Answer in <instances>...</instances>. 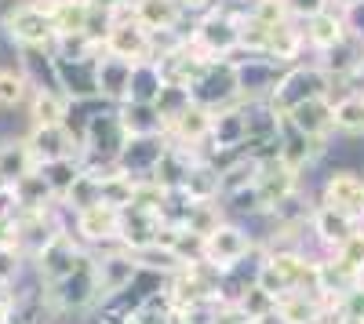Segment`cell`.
I'll return each mask as SVG.
<instances>
[{
    "mask_svg": "<svg viewBox=\"0 0 364 324\" xmlns=\"http://www.w3.org/2000/svg\"><path fill=\"white\" fill-rule=\"evenodd\" d=\"M0 33L11 48H55V22L41 0H15L0 15Z\"/></svg>",
    "mask_w": 364,
    "mask_h": 324,
    "instance_id": "1",
    "label": "cell"
},
{
    "mask_svg": "<svg viewBox=\"0 0 364 324\" xmlns=\"http://www.w3.org/2000/svg\"><path fill=\"white\" fill-rule=\"evenodd\" d=\"M255 248V237L240 226V222H230L223 219L215 230L200 237V262H208L215 274H233L240 262L248 259V252Z\"/></svg>",
    "mask_w": 364,
    "mask_h": 324,
    "instance_id": "2",
    "label": "cell"
},
{
    "mask_svg": "<svg viewBox=\"0 0 364 324\" xmlns=\"http://www.w3.org/2000/svg\"><path fill=\"white\" fill-rule=\"evenodd\" d=\"M99 48L117 58H128V63H142V58H154V33L132 15V4H124L109 11V26Z\"/></svg>",
    "mask_w": 364,
    "mask_h": 324,
    "instance_id": "3",
    "label": "cell"
},
{
    "mask_svg": "<svg viewBox=\"0 0 364 324\" xmlns=\"http://www.w3.org/2000/svg\"><path fill=\"white\" fill-rule=\"evenodd\" d=\"M87 259H91V255L77 244V233H73V230H55L51 237H48V244H44L33 259H29V262H33L37 277H41L44 288H48V284H58V281H66L70 274H77Z\"/></svg>",
    "mask_w": 364,
    "mask_h": 324,
    "instance_id": "4",
    "label": "cell"
},
{
    "mask_svg": "<svg viewBox=\"0 0 364 324\" xmlns=\"http://www.w3.org/2000/svg\"><path fill=\"white\" fill-rule=\"evenodd\" d=\"M328 84H331V80H328V73H324V70H317V66H291V70H284V73H281L277 87H273V95H269L266 102L284 117V113H288V109H295L299 102L328 95Z\"/></svg>",
    "mask_w": 364,
    "mask_h": 324,
    "instance_id": "5",
    "label": "cell"
},
{
    "mask_svg": "<svg viewBox=\"0 0 364 324\" xmlns=\"http://www.w3.org/2000/svg\"><path fill=\"white\" fill-rule=\"evenodd\" d=\"M91 270H95V281H99V303L128 291L142 277V266H139L135 252L124 248V244H117L113 252L102 248V255H91Z\"/></svg>",
    "mask_w": 364,
    "mask_h": 324,
    "instance_id": "6",
    "label": "cell"
},
{
    "mask_svg": "<svg viewBox=\"0 0 364 324\" xmlns=\"http://www.w3.org/2000/svg\"><path fill=\"white\" fill-rule=\"evenodd\" d=\"M240 37H245V29H240L230 15H208L200 18V26L193 29V48L208 58V63H223V58H233L240 51Z\"/></svg>",
    "mask_w": 364,
    "mask_h": 324,
    "instance_id": "7",
    "label": "cell"
},
{
    "mask_svg": "<svg viewBox=\"0 0 364 324\" xmlns=\"http://www.w3.org/2000/svg\"><path fill=\"white\" fill-rule=\"evenodd\" d=\"M233 63V80H237V95H248V102H262L273 95V87L281 80V58H262V55H248V58H230Z\"/></svg>",
    "mask_w": 364,
    "mask_h": 324,
    "instance_id": "8",
    "label": "cell"
},
{
    "mask_svg": "<svg viewBox=\"0 0 364 324\" xmlns=\"http://www.w3.org/2000/svg\"><path fill=\"white\" fill-rule=\"evenodd\" d=\"M73 233L84 244H120V208L99 200L73 212Z\"/></svg>",
    "mask_w": 364,
    "mask_h": 324,
    "instance_id": "9",
    "label": "cell"
},
{
    "mask_svg": "<svg viewBox=\"0 0 364 324\" xmlns=\"http://www.w3.org/2000/svg\"><path fill=\"white\" fill-rule=\"evenodd\" d=\"M168 153V135H146V139H128L124 150L117 153V168L132 175V179H154L161 161Z\"/></svg>",
    "mask_w": 364,
    "mask_h": 324,
    "instance_id": "10",
    "label": "cell"
},
{
    "mask_svg": "<svg viewBox=\"0 0 364 324\" xmlns=\"http://www.w3.org/2000/svg\"><path fill=\"white\" fill-rule=\"evenodd\" d=\"M26 142H29V150H33V157H37V168L51 164V161H63V157H80V142H77V135L66 124L29 128Z\"/></svg>",
    "mask_w": 364,
    "mask_h": 324,
    "instance_id": "11",
    "label": "cell"
},
{
    "mask_svg": "<svg viewBox=\"0 0 364 324\" xmlns=\"http://www.w3.org/2000/svg\"><path fill=\"white\" fill-rule=\"evenodd\" d=\"M211 150L219 153H237L248 146V113L237 109V106H223V109H211V131H208Z\"/></svg>",
    "mask_w": 364,
    "mask_h": 324,
    "instance_id": "12",
    "label": "cell"
},
{
    "mask_svg": "<svg viewBox=\"0 0 364 324\" xmlns=\"http://www.w3.org/2000/svg\"><path fill=\"white\" fill-rule=\"evenodd\" d=\"M321 204L324 208H336L346 212L353 219H360V204H364V179L357 171H331L324 186H321Z\"/></svg>",
    "mask_w": 364,
    "mask_h": 324,
    "instance_id": "13",
    "label": "cell"
},
{
    "mask_svg": "<svg viewBox=\"0 0 364 324\" xmlns=\"http://www.w3.org/2000/svg\"><path fill=\"white\" fill-rule=\"evenodd\" d=\"M132 66L128 58H117L109 51H99L95 58V87H99V99L120 106L128 99V87H132Z\"/></svg>",
    "mask_w": 364,
    "mask_h": 324,
    "instance_id": "14",
    "label": "cell"
},
{
    "mask_svg": "<svg viewBox=\"0 0 364 324\" xmlns=\"http://www.w3.org/2000/svg\"><path fill=\"white\" fill-rule=\"evenodd\" d=\"M284 121H288L295 131H302L306 139H314V142H324V135L336 128V124H331V102H328V95L299 102L295 109L284 113Z\"/></svg>",
    "mask_w": 364,
    "mask_h": 324,
    "instance_id": "15",
    "label": "cell"
},
{
    "mask_svg": "<svg viewBox=\"0 0 364 324\" xmlns=\"http://www.w3.org/2000/svg\"><path fill=\"white\" fill-rule=\"evenodd\" d=\"M70 95L58 92V87H33L26 109H29V128L41 124H66L70 121Z\"/></svg>",
    "mask_w": 364,
    "mask_h": 324,
    "instance_id": "16",
    "label": "cell"
},
{
    "mask_svg": "<svg viewBox=\"0 0 364 324\" xmlns=\"http://www.w3.org/2000/svg\"><path fill=\"white\" fill-rule=\"evenodd\" d=\"M208 131H211V109H204V106H197V102H190L186 109H182L175 121H168V139H175L178 146H200V142H208Z\"/></svg>",
    "mask_w": 364,
    "mask_h": 324,
    "instance_id": "17",
    "label": "cell"
},
{
    "mask_svg": "<svg viewBox=\"0 0 364 324\" xmlns=\"http://www.w3.org/2000/svg\"><path fill=\"white\" fill-rule=\"evenodd\" d=\"M117 117H120V124H124L128 139H146V135H164L168 131L164 117L157 113L154 102H120Z\"/></svg>",
    "mask_w": 364,
    "mask_h": 324,
    "instance_id": "18",
    "label": "cell"
},
{
    "mask_svg": "<svg viewBox=\"0 0 364 324\" xmlns=\"http://www.w3.org/2000/svg\"><path fill=\"white\" fill-rule=\"evenodd\" d=\"M164 84H168V77H164L157 58H142V63L132 66V87H128L124 102H157Z\"/></svg>",
    "mask_w": 364,
    "mask_h": 324,
    "instance_id": "19",
    "label": "cell"
},
{
    "mask_svg": "<svg viewBox=\"0 0 364 324\" xmlns=\"http://www.w3.org/2000/svg\"><path fill=\"white\" fill-rule=\"evenodd\" d=\"M29 171H37V157H33V150H29L26 135L0 142V175L15 186L18 179H26Z\"/></svg>",
    "mask_w": 364,
    "mask_h": 324,
    "instance_id": "20",
    "label": "cell"
},
{
    "mask_svg": "<svg viewBox=\"0 0 364 324\" xmlns=\"http://www.w3.org/2000/svg\"><path fill=\"white\" fill-rule=\"evenodd\" d=\"M132 15L149 29V33H168V29H175L182 8H178V0H135Z\"/></svg>",
    "mask_w": 364,
    "mask_h": 324,
    "instance_id": "21",
    "label": "cell"
},
{
    "mask_svg": "<svg viewBox=\"0 0 364 324\" xmlns=\"http://www.w3.org/2000/svg\"><path fill=\"white\" fill-rule=\"evenodd\" d=\"M314 233L331 252H336L339 244H346L353 237V215L336 212V208H324V204H321V208L314 212Z\"/></svg>",
    "mask_w": 364,
    "mask_h": 324,
    "instance_id": "22",
    "label": "cell"
},
{
    "mask_svg": "<svg viewBox=\"0 0 364 324\" xmlns=\"http://www.w3.org/2000/svg\"><path fill=\"white\" fill-rule=\"evenodd\" d=\"M33 95V84L26 80V73L15 66H0V109H22Z\"/></svg>",
    "mask_w": 364,
    "mask_h": 324,
    "instance_id": "23",
    "label": "cell"
},
{
    "mask_svg": "<svg viewBox=\"0 0 364 324\" xmlns=\"http://www.w3.org/2000/svg\"><path fill=\"white\" fill-rule=\"evenodd\" d=\"M41 175H44V183L51 186V193L63 200L66 197V190L77 183V175L84 171V161L80 157H63V161H51V164H41L37 168Z\"/></svg>",
    "mask_w": 364,
    "mask_h": 324,
    "instance_id": "24",
    "label": "cell"
},
{
    "mask_svg": "<svg viewBox=\"0 0 364 324\" xmlns=\"http://www.w3.org/2000/svg\"><path fill=\"white\" fill-rule=\"evenodd\" d=\"M331 124L336 131H346V135H360L364 131V95H346L331 106Z\"/></svg>",
    "mask_w": 364,
    "mask_h": 324,
    "instance_id": "25",
    "label": "cell"
},
{
    "mask_svg": "<svg viewBox=\"0 0 364 324\" xmlns=\"http://www.w3.org/2000/svg\"><path fill=\"white\" fill-rule=\"evenodd\" d=\"M310 40L317 48H336L343 40V22L336 15H328V11H317L310 18Z\"/></svg>",
    "mask_w": 364,
    "mask_h": 324,
    "instance_id": "26",
    "label": "cell"
},
{
    "mask_svg": "<svg viewBox=\"0 0 364 324\" xmlns=\"http://www.w3.org/2000/svg\"><path fill=\"white\" fill-rule=\"evenodd\" d=\"M360 219H364V204H360Z\"/></svg>",
    "mask_w": 364,
    "mask_h": 324,
    "instance_id": "27",
    "label": "cell"
}]
</instances>
